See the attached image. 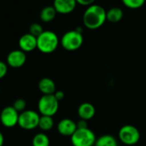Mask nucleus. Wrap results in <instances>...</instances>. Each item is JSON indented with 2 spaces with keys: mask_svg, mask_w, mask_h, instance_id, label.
I'll return each mask as SVG.
<instances>
[{
  "mask_svg": "<svg viewBox=\"0 0 146 146\" xmlns=\"http://www.w3.org/2000/svg\"><path fill=\"white\" fill-rule=\"evenodd\" d=\"M107 21V11L99 5H92L85 10L83 16L84 27L95 30L101 28Z\"/></svg>",
  "mask_w": 146,
  "mask_h": 146,
  "instance_id": "obj_1",
  "label": "nucleus"
},
{
  "mask_svg": "<svg viewBox=\"0 0 146 146\" xmlns=\"http://www.w3.org/2000/svg\"><path fill=\"white\" fill-rule=\"evenodd\" d=\"M60 40L58 35L51 31H44L39 37H37V49L42 53L49 54L56 51Z\"/></svg>",
  "mask_w": 146,
  "mask_h": 146,
  "instance_id": "obj_2",
  "label": "nucleus"
},
{
  "mask_svg": "<svg viewBox=\"0 0 146 146\" xmlns=\"http://www.w3.org/2000/svg\"><path fill=\"white\" fill-rule=\"evenodd\" d=\"M84 43L83 33L78 32L77 29L67 31L63 35L60 39V44L64 49L69 52L78 50Z\"/></svg>",
  "mask_w": 146,
  "mask_h": 146,
  "instance_id": "obj_3",
  "label": "nucleus"
},
{
  "mask_svg": "<svg viewBox=\"0 0 146 146\" xmlns=\"http://www.w3.org/2000/svg\"><path fill=\"white\" fill-rule=\"evenodd\" d=\"M95 132L88 128H78L70 137V142L73 146H94L96 141Z\"/></svg>",
  "mask_w": 146,
  "mask_h": 146,
  "instance_id": "obj_4",
  "label": "nucleus"
},
{
  "mask_svg": "<svg viewBox=\"0 0 146 146\" xmlns=\"http://www.w3.org/2000/svg\"><path fill=\"white\" fill-rule=\"evenodd\" d=\"M59 102L54 95H43L38 102V111L44 116H54L59 107Z\"/></svg>",
  "mask_w": 146,
  "mask_h": 146,
  "instance_id": "obj_5",
  "label": "nucleus"
},
{
  "mask_svg": "<svg viewBox=\"0 0 146 146\" xmlns=\"http://www.w3.org/2000/svg\"><path fill=\"white\" fill-rule=\"evenodd\" d=\"M119 139L125 145H134L140 139L139 130L132 125H125L119 131Z\"/></svg>",
  "mask_w": 146,
  "mask_h": 146,
  "instance_id": "obj_6",
  "label": "nucleus"
},
{
  "mask_svg": "<svg viewBox=\"0 0 146 146\" xmlns=\"http://www.w3.org/2000/svg\"><path fill=\"white\" fill-rule=\"evenodd\" d=\"M40 115L34 110H25L19 114L18 125L24 130H34L39 126Z\"/></svg>",
  "mask_w": 146,
  "mask_h": 146,
  "instance_id": "obj_7",
  "label": "nucleus"
},
{
  "mask_svg": "<svg viewBox=\"0 0 146 146\" xmlns=\"http://www.w3.org/2000/svg\"><path fill=\"white\" fill-rule=\"evenodd\" d=\"M19 113L13 108V106L5 107L0 113L1 124L7 128H11L18 125Z\"/></svg>",
  "mask_w": 146,
  "mask_h": 146,
  "instance_id": "obj_8",
  "label": "nucleus"
},
{
  "mask_svg": "<svg viewBox=\"0 0 146 146\" xmlns=\"http://www.w3.org/2000/svg\"><path fill=\"white\" fill-rule=\"evenodd\" d=\"M26 61H27L26 52H24L20 49L11 51L8 54L6 58L7 64L12 68H20L25 64Z\"/></svg>",
  "mask_w": 146,
  "mask_h": 146,
  "instance_id": "obj_9",
  "label": "nucleus"
},
{
  "mask_svg": "<svg viewBox=\"0 0 146 146\" xmlns=\"http://www.w3.org/2000/svg\"><path fill=\"white\" fill-rule=\"evenodd\" d=\"M78 129L77 123L70 119L65 118L61 119L57 125L58 133L64 137H71Z\"/></svg>",
  "mask_w": 146,
  "mask_h": 146,
  "instance_id": "obj_10",
  "label": "nucleus"
},
{
  "mask_svg": "<svg viewBox=\"0 0 146 146\" xmlns=\"http://www.w3.org/2000/svg\"><path fill=\"white\" fill-rule=\"evenodd\" d=\"M78 3L76 0H53V7L57 13L67 15L75 10Z\"/></svg>",
  "mask_w": 146,
  "mask_h": 146,
  "instance_id": "obj_11",
  "label": "nucleus"
},
{
  "mask_svg": "<svg viewBox=\"0 0 146 146\" xmlns=\"http://www.w3.org/2000/svg\"><path fill=\"white\" fill-rule=\"evenodd\" d=\"M18 46L20 50L24 52H30L37 48V37L31 34H24L18 40Z\"/></svg>",
  "mask_w": 146,
  "mask_h": 146,
  "instance_id": "obj_12",
  "label": "nucleus"
},
{
  "mask_svg": "<svg viewBox=\"0 0 146 146\" xmlns=\"http://www.w3.org/2000/svg\"><path fill=\"white\" fill-rule=\"evenodd\" d=\"M78 114L81 119L90 120L96 114V108L90 102H84L78 108Z\"/></svg>",
  "mask_w": 146,
  "mask_h": 146,
  "instance_id": "obj_13",
  "label": "nucleus"
},
{
  "mask_svg": "<svg viewBox=\"0 0 146 146\" xmlns=\"http://www.w3.org/2000/svg\"><path fill=\"white\" fill-rule=\"evenodd\" d=\"M38 88L43 95H54L57 91L54 81L49 78H41L38 84Z\"/></svg>",
  "mask_w": 146,
  "mask_h": 146,
  "instance_id": "obj_14",
  "label": "nucleus"
},
{
  "mask_svg": "<svg viewBox=\"0 0 146 146\" xmlns=\"http://www.w3.org/2000/svg\"><path fill=\"white\" fill-rule=\"evenodd\" d=\"M57 11L54 7L52 6H46L44 7L40 13V18L43 23H51L54 20L57 15Z\"/></svg>",
  "mask_w": 146,
  "mask_h": 146,
  "instance_id": "obj_15",
  "label": "nucleus"
},
{
  "mask_svg": "<svg viewBox=\"0 0 146 146\" xmlns=\"http://www.w3.org/2000/svg\"><path fill=\"white\" fill-rule=\"evenodd\" d=\"M124 16L123 11L119 7H113L107 11V21L115 23L122 20Z\"/></svg>",
  "mask_w": 146,
  "mask_h": 146,
  "instance_id": "obj_16",
  "label": "nucleus"
},
{
  "mask_svg": "<svg viewBox=\"0 0 146 146\" xmlns=\"http://www.w3.org/2000/svg\"><path fill=\"white\" fill-rule=\"evenodd\" d=\"M94 146H118V141L113 135L106 134L99 137Z\"/></svg>",
  "mask_w": 146,
  "mask_h": 146,
  "instance_id": "obj_17",
  "label": "nucleus"
},
{
  "mask_svg": "<svg viewBox=\"0 0 146 146\" xmlns=\"http://www.w3.org/2000/svg\"><path fill=\"white\" fill-rule=\"evenodd\" d=\"M32 146H50V139L46 133L39 132L33 137Z\"/></svg>",
  "mask_w": 146,
  "mask_h": 146,
  "instance_id": "obj_18",
  "label": "nucleus"
},
{
  "mask_svg": "<svg viewBox=\"0 0 146 146\" xmlns=\"http://www.w3.org/2000/svg\"><path fill=\"white\" fill-rule=\"evenodd\" d=\"M54 126V120L53 118L51 116H44L40 115V122H39V128L41 131H50Z\"/></svg>",
  "mask_w": 146,
  "mask_h": 146,
  "instance_id": "obj_19",
  "label": "nucleus"
},
{
  "mask_svg": "<svg viewBox=\"0 0 146 146\" xmlns=\"http://www.w3.org/2000/svg\"><path fill=\"white\" fill-rule=\"evenodd\" d=\"M121 1L125 7L132 10H137L143 6L146 0H121Z\"/></svg>",
  "mask_w": 146,
  "mask_h": 146,
  "instance_id": "obj_20",
  "label": "nucleus"
},
{
  "mask_svg": "<svg viewBox=\"0 0 146 146\" xmlns=\"http://www.w3.org/2000/svg\"><path fill=\"white\" fill-rule=\"evenodd\" d=\"M44 31L42 26L38 23H34L29 26V34L35 37H39Z\"/></svg>",
  "mask_w": 146,
  "mask_h": 146,
  "instance_id": "obj_21",
  "label": "nucleus"
},
{
  "mask_svg": "<svg viewBox=\"0 0 146 146\" xmlns=\"http://www.w3.org/2000/svg\"><path fill=\"white\" fill-rule=\"evenodd\" d=\"M26 107H27V102L24 99H22V98H19V99H17L14 103H13V108L20 113L23 111L26 110Z\"/></svg>",
  "mask_w": 146,
  "mask_h": 146,
  "instance_id": "obj_22",
  "label": "nucleus"
},
{
  "mask_svg": "<svg viewBox=\"0 0 146 146\" xmlns=\"http://www.w3.org/2000/svg\"><path fill=\"white\" fill-rule=\"evenodd\" d=\"M8 72V64L0 60V79H3Z\"/></svg>",
  "mask_w": 146,
  "mask_h": 146,
  "instance_id": "obj_23",
  "label": "nucleus"
},
{
  "mask_svg": "<svg viewBox=\"0 0 146 146\" xmlns=\"http://www.w3.org/2000/svg\"><path fill=\"white\" fill-rule=\"evenodd\" d=\"M78 5H83V6H90L92 5H94V3L96 2V0H76Z\"/></svg>",
  "mask_w": 146,
  "mask_h": 146,
  "instance_id": "obj_24",
  "label": "nucleus"
},
{
  "mask_svg": "<svg viewBox=\"0 0 146 146\" xmlns=\"http://www.w3.org/2000/svg\"><path fill=\"white\" fill-rule=\"evenodd\" d=\"M54 96L56 97V99H57L58 102H60V101H62V100L64 98V93L62 90H57V91L54 93Z\"/></svg>",
  "mask_w": 146,
  "mask_h": 146,
  "instance_id": "obj_25",
  "label": "nucleus"
},
{
  "mask_svg": "<svg viewBox=\"0 0 146 146\" xmlns=\"http://www.w3.org/2000/svg\"><path fill=\"white\" fill-rule=\"evenodd\" d=\"M78 125V128H88V122L87 120L84 119H81L77 123Z\"/></svg>",
  "mask_w": 146,
  "mask_h": 146,
  "instance_id": "obj_26",
  "label": "nucleus"
},
{
  "mask_svg": "<svg viewBox=\"0 0 146 146\" xmlns=\"http://www.w3.org/2000/svg\"><path fill=\"white\" fill-rule=\"evenodd\" d=\"M5 143V137L3 135V133L0 131V146H3Z\"/></svg>",
  "mask_w": 146,
  "mask_h": 146,
  "instance_id": "obj_27",
  "label": "nucleus"
},
{
  "mask_svg": "<svg viewBox=\"0 0 146 146\" xmlns=\"http://www.w3.org/2000/svg\"><path fill=\"white\" fill-rule=\"evenodd\" d=\"M0 92H1V88H0Z\"/></svg>",
  "mask_w": 146,
  "mask_h": 146,
  "instance_id": "obj_28",
  "label": "nucleus"
}]
</instances>
